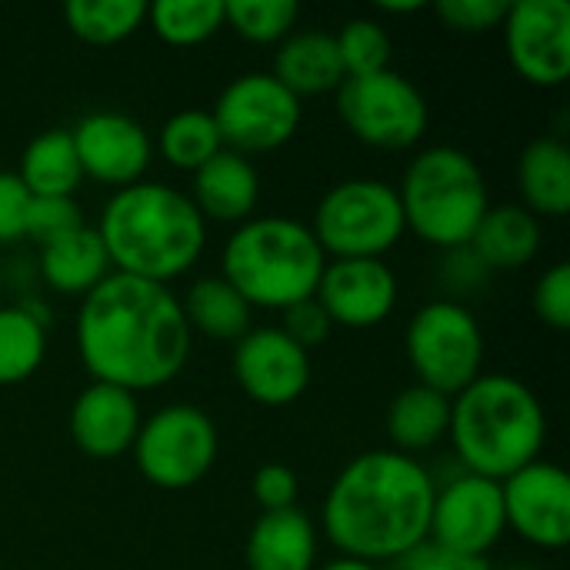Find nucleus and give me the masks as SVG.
Here are the masks:
<instances>
[{"label": "nucleus", "instance_id": "f257e3e1", "mask_svg": "<svg viewBox=\"0 0 570 570\" xmlns=\"http://www.w3.org/2000/svg\"><path fill=\"white\" fill-rule=\"evenodd\" d=\"M73 344L94 381L140 394L184 371L194 334L170 287L114 271L80 297Z\"/></svg>", "mask_w": 570, "mask_h": 570}, {"label": "nucleus", "instance_id": "f03ea898", "mask_svg": "<svg viewBox=\"0 0 570 570\" xmlns=\"http://www.w3.org/2000/svg\"><path fill=\"white\" fill-rule=\"evenodd\" d=\"M438 481L391 448L357 454L327 488L321 528L341 558L391 564L428 541Z\"/></svg>", "mask_w": 570, "mask_h": 570}, {"label": "nucleus", "instance_id": "7ed1b4c3", "mask_svg": "<svg viewBox=\"0 0 570 570\" xmlns=\"http://www.w3.org/2000/svg\"><path fill=\"white\" fill-rule=\"evenodd\" d=\"M97 234L117 274L164 287L184 277L207 247V220L194 200L160 180L114 190L100 210Z\"/></svg>", "mask_w": 570, "mask_h": 570}, {"label": "nucleus", "instance_id": "20e7f679", "mask_svg": "<svg viewBox=\"0 0 570 570\" xmlns=\"http://www.w3.org/2000/svg\"><path fill=\"white\" fill-rule=\"evenodd\" d=\"M448 441L468 474L501 484L544 454L548 414L524 381L481 374L451 397Z\"/></svg>", "mask_w": 570, "mask_h": 570}, {"label": "nucleus", "instance_id": "39448f33", "mask_svg": "<svg viewBox=\"0 0 570 570\" xmlns=\"http://www.w3.org/2000/svg\"><path fill=\"white\" fill-rule=\"evenodd\" d=\"M327 257L297 217H250L224 244L220 277L250 311H287L317 294Z\"/></svg>", "mask_w": 570, "mask_h": 570}, {"label": "nucleus", "instance_id": "423d86ee", "mask_svg": "<svg viewBox=\"0 0 570 570\" xmlns=\"http://www.w3.org/2000/svg\"><path fill=\"white\" fill-rule=\"evenodd\" d=\"M397 197L407 230L438 250L468 247L481 217L491 210L481 164L454 144L417 150L404 167Z\"/></svg>", "mask_w": 570, "mask_h": 570}, {"label": "nucleus", "instance_id": "0eeeda50", "mask_svg": "<svg viewBox=\"0 0 570 570\" xmlns=\"http://www.w3.org/2000/svg\"><path fill=\"white\" fill-rule=\"evenodd\" d=\"M327 261H384L407 234L397 187L377 177H351L334 184L307 224Z\"/></svg>", "mask_w": 570, "mask_h": 570}, {"label": "nucleus", "instance_id": "6e6552de", "mask_svg": "<svg viewBox=\"0 0 570 570\" xmlns=\"http://www.w3.org/2000/svg\"><path fill=\"white\" fill-rule=\"evenodd\" d=\"M404 351L417 384L448 397L484 374V331L464 301L434 297L417 307L404 331Z\"/></svg>", "mask_w": 570, "mask_h": 570}, {"label": "nucleus", "instance_id": "1a4fd4ad", "mask_svg": "<svg viewBox=\"0 0 570 570\" xmlns=\"http://www.w3.org/2000/svg\"><path fill=\"white\" fill-rule=\"evenodd\" d=\"M217 451V424L194 404H167L144 417L130 448L144 481L160 491H187L200 484L210 474Z\"/></svg>", "mask_w": 570, "mask_h": 570}, {"label": "nucleus", "instance_id": "9d476101", "mask_svg": "<svg viewBox=\"0 0 570 570\" xmlns=\"http://www.w3.org/2000/svg\"><path fill=\"white\" fill-rule=\"evenodd\" d=\"M334 94L344 127L367 147L411 150L428 134L431 110L424 94L391 67L367 77H347Z\"/></svg>", "mask_w": 570, "mask_h": 570}, {"label": "nucleus", "instance_id": "9b49d317", "mask_svg": "<svg viewBox=\"0 0 570 570\" xmlns=\"http://www.w3.org/2000/svg\"><path fill=\"white\" fill-rule=\"evenodd\" d=\"M210 117L227 150L254 157L291 144L301 130L304 107L271 70H250L217 94Z\"/></svg>", "mask_w": 570, "mask_h": 570}, {"label": "nucleus", "instance_id": "f8f14e48", "mask_svg": "<svg viewBox=\"0 0 570 570\" xmlns=\"http://www.w3.org/2000/svg\"><path fill=\"white\" fill-rule=\"evenodd\" d=\"M508 531L501 484L481 474H454L434 494L431 508V531L428 541L464 554V558H488Z\"/></svg>", "mask_w": 570, "mask_h": 570}, {"label": "nucleus", "instance_id": "ddd939ff", "mask_svg": "<svg viewBox=\"0 0 570 570\" xmlns=\"http://www.w3.org/2000/svg\"><path fill=\"white\" fill-rule=\"evenodd\" d=\"M504 53L521 80L534 87H561L570 77L568 0H518L501 23Z\"/></svg>", "mask_w": 570, "mask_h": 570}, {"label": "nucleus", "instance_id": "4468645a", "mask_svg": "<svg viewBox=\"0 0 570 570\" xmlns=\"http://www.w3.org/2000/svg\"><path fill=\"white\" fill-rule=\"evenodd\" d=\"M508 531L538 551H564L570 544V478L554 461L538 458L501 481Z\"/></svg>", "mask_w": 570, "mask_h": 570}, {"label": "nucleus", "instance_id": "2eb2a0df", "mask_svg": "<svg viewBox=\"0 0 570 570\" xmlns=\"http://www.w3.org/2000/svg\"><path fill=\"white\" fill-rule=\"evenodd\" d=\"M234 381L261 407H287L311 387V354L281 327H250L234 344Z\"/></svg>", "mask_w": 570, "mask_h": 570}, {"label": "nucleus", "instance_id": "dca6fc26", "mask_svg": "<svg viewBox=\"0 0 570 570\" xmlns=\"http://www.w3.org/2000/svg\"><path fill=\"white\" fill-rule=\"evenodd\" d=\"M70 137L83 177L107 184L114 190L140 184L154 160V140L144 130V124L117 110L87 114L70 130Z\"/></svg>", "mask_w": 570, "mask_h": 570}, {"label": "nucleus", "instance_id": "f3484780", "mask_svg": "<svg viewBox=\"0 0 570 570\" xmlns=\"http://www.w3.org/2000/svg\"><path fill=\"white\" fill-rule=\"evenodd\" d=\"M397 274L387 261H327L314 301L327 311L334 327L371 331L397 307Z\"/></svg>", "mask_w": 570, "mask_h": 570}, {"label": "nucleus", "instance_id": "a211bd4d", "mask_svg": "<svg viewBox=\"0 0 570 570\" xmlns=\"http://www.w3.org/2000/svg\"><path fill=\"white\" fill-rule=\"evenodd\" d=\"M144 424L137 394L90 381L70 407V441L90 461H114L130 454Z\"/></svg>", "mask_w": 570, "mask_h": 570}, {"label": "nucleus", "instance_id": "6ab92c4d", "mask_svg": "<svg viewBox=\"0 0 570 570\" xmlns=\"http://www.w3.org/2000/svg\"><path fill=\"white\" fill-rule=\"evenodd\" d=\"M187 197L194 200L197 214L207 224L240 227L244 220L254 217L261 204V174L250 164V157L224 147L200 170H194V184Z\"/></svg>", "mask_w": 570, "mask_h": 570}, {"label": "nucleus", "instance_id": "aec40b11", "mask_svg": "<svg viewBox=\"0 0 570 570\" xmlns=\"http://www.w3.org/2000/svg\"><path fill=\"white\" fill-rule=\"evenodd\" d=\"M321 531L301 508L261 514L247 534V570H317Z\"/></svg>", "mask_w": 570, "mask_h": 570}, {"label": "nucleus", "instance_id": "412c9836", "mask_svg": "<svg viewBox=\"0 0 570 570\" xmlns=\"http://www.w3.org/2000/svg\"><path fill=\"white\" fill-rule=\"evenodd\" d=\"M271 73L297 100L331 94L347 80L337 53V40L327 30H294L287 40H281Z\"/></svg>", "mask_w": 570, "mask_h": 570}, {"label": "nucleus", "instance_id": "4be33fe9", "mask_svg": "<svg viewBox=\"0 0 570 570\" xmlns=\"http://www.w3.org/2000/svg\"><path fill=\"white\" fill-rule=\"evenodd\" d=\"M37 267H40V281L63 297H87L100 281L114 274L97 227L87 224L73 234L40 244Z\"/></svg>", "mask_w": 570, "mask_h": 570}, {"label": "nucleus", "instance_id": "5701e85b", "mask_svg": "<svg viewBox=\"0 0 570 570\" xmlns=\"http://www.w3.org/2000/svg\"><path fill=\"white\" fill-rule=\"evenodd\" d=\"M541 240L544 230L531 210H524L521 204H491L468 247L494 274V271L528 267L541 254Z\"/></svg>", "mask_w": 570, "mask_h": 570}, {"label": "nucleus", "instance_id": "b1692460", "mask_svg": "<svg viewBox=\"0 0 570 570\" xmlns=\"http://www.w3.org/2000/svg\"><path fill=\"white\" fill-rule=\"evenodd\" d=\"M384 428L391 438V451L417 458L448 441L451 428V397L438 394L424 384H411L394 394L384 414Z\"/></svg>", "mask_w": 570, "mask_h": 570}, {"label": "nucleus", "instance_id": "393cba45", "mask_svg": "<svg viewBox=\"0 0 570 570\" xmlns=\"http://www.w3.org/2000/svg\"><path fill=\"white\" fill-rule=\"evenodd\" d=\"M521 207L541 217H564L570 210V150L561 137H534L518 160Z\"/></svg>", "mask_w": 570, "mask_h": 570}, {"label": "nucleus", "instance_id": "a878e982", "mask_svg": "<svg viewBox=\"0 0 570 570\" xmlns=\"http://www.w3.org/2000/svg\"><path fill=\"white\" fill-rule=\"evenodd\" d=\"M180 311L190 334H204L207 341H220V344H237L254 327L250 304L220 274L194 281L180 297Z\"/></svg>", "mask_w": 570, "mask_h": 570}, {"label": "nucleus", "instance_id": "bb28decb", "mask_svg": "<svg viewBox=\"0 0 570 570\" xmlns=\"http://www.w3.org/2000/svg\"><path fill=\"white\" fill-rule=\"evenodd\" d=\"M17 177L30 197H73L83 180V170H80L70 130L53 127V130L37 134L23 147Z\"/></svg>", "mask_w": 570, "mask_h": 570}, {"label": "nucleus", "instance_id": "cd10ccee", "mask_svg": "<svg viewBox=\"0 0 570 570\" xmlns=\"http://www.w3.org/2000/svg\"><path fill=\"white\" fill-rule=\"evenodd\" d=\"M47 357V321L37 311L0 307V387L30 381Z\"/></svg>", "mask_w": 570, "mask_h": 570}, {"label": "nucleus", "instance_id": "c85d7f7f", "mask_svg": "<svg viewBox=\"0 0 570 570\" xmlns=\"http://www.w3.org/2000/svg\"><path fill=\"white\" fill-rule=\"evenodd\" d=\"M70 33L90 47H114L147 23L144 0H70L63 7Z\"/></svg>", "mask_w": 570, "mask_h": 570}, {"label": "nucleus", "instance_id": "c756f323", "mask_svg": "<svg viewBox=\"0 0 570 570\" xmlns=\"http://www.w3.org/2000/svg\"><path fill=\"white\" fill-rule=\"evenodd\" d=\"M157 150L170 167L194 174L224 150V140L210 110H177L164 120L157 134Z\"/></svg>", "mask_w": 570, "mask_h": 570}, {"label": "nucleus", "instance_id": "7c9ffc66", "mask_svg": "<svg viewBox=\"0 0 570 570\" xmlns=\"http://www.w3.org/2000/svg\"><path fill=\"white\" fill-rule=\"evenodd\" d=\"M147 27L170 47H197L224 27V0L147 3Z\"/></svg>", "mask_w": 570, "mask_h": 570}, {"label": "nucleus", "instance_id": "2f4dec72", "mask_svg": "<svg viewBox=\"0 0 570 570\" xmlns=\"http://www.w3.org/2000/svg\"><path fill=\"white\" fill-rule=\"evenodd\" d=\"M301 7L294 0H224V27L247 43H281L294 33Z\"/></svg>", "mask_w": 570, "mask_h": 570}, {"label": "nucleus", "instance_id": "473e14b6", "mask_svg": "<svg viewBox=\"0 0 570 570\" xmlns=\"http://www.w3.org/2000/svg\"><path fill=\"white\" fill-rule=\"evenodd\" d=\"M334 40L347 77H367L391 67V33L377 17H351Z\"/></svg>", "mask_w": 570, "mask_h": 570}, {"label": "nucleus", "instance_id": "72a5a7b5", "mask_svg": "<svg viewBox=\"0 0 570 570\" xmlns=\"http://www.w3.org/2000/svg\"><path fill=\"white\" fill-rule=\"evenodd\" d=\"M80 227H83V214L73 197H30L23 237L37 240V247L50 244L63 234H73Z\"/></svg>", "mask_w": 570, "mask_h": 570}, {"label": "nucleus", "instance_id": "f704fd0d", "mask_svg": "<svg viewBox=\"0 0 570 570\" xmlns=\"http://www.w3.org/2000/svg\"><path fill=\"white\" fill-rule=\"evenodd\" d=\"M531 304H534V314L544 327L551 331H570V264L568 261H558L551 264L538 284H534V294H531Z\"/></svg>", "mask_w": 570, "mask_h": 570}, {"label": "nucleus", "instance_id": "c9c22d12", "mask_svg": "<svg viewBox=\"0 0 570 570\" xmlns=\"http://www.w3.org/2000/svg\"><path fill=\"white\" fill-rule=\"evenodd\" d=\"M511 0H438L434 13L448 30L458 33H488L501 30Z\"/></svg>", "mask_w": 570, "mask_h": 570}, {"label": "nucleus", "instance_id": "e433bc0d", "mask_svg": "<svg viewBox=\"0 0 570 570\" xmlns=\"http://www.w3.org/2000/svg\"><path fill=\"white\" fill-rule=\"evenodd\" d=\"M250 494L261 508V514H274V511H291L297 508V494H301V481L287 464H264L257 468L254 481H250Z\"/></svg>", "mask_w": 570, "mask_h": 570}, {"label": "nucleus", "instance_id": "4c0bfd02", "mask_svg": "<svg viewBox=\"0 0 570 570\" xmlns=\"http://www.w3.org/2000/svg\"><path fill=\"white\" fill-rule=\"evenodd\" d=\"M281 331H284L301 351L311 354V351H317V347L327 344V337L334 334V324H331L327 311L311 297V301H301V304H294V307L284 311Z\"/></svg>", "mask_w": 570, "mask_h": 570}, {"label": "nucleus", "instance_id": "58836bf2", "mask_svg": "<svg viewBox=\"0 0 570 570\" xmlns=\"http://www.w3.org/2000/svg\"><path fill=\"white\" fill-rule=\"evenodd\" d=\"M491 277V271L481 264V257L471 247H458V250H444V267H441V281L451 291V301H461L464 294H474L484 287V281Z\"/></svg>", "mask_w": 570, "mask_h": 570}, {"label": "nucleus", "instance_id": "ea45409f", "mask_svg": "<svg viewBox=\"0 0 570 570\" xmlns=\"http://www.w3.org/2000/svg\"><path fill=\"white\" fill-rule=\"evenodd\" d=\"M381 570H494L488 558H464L454 551H444L431 541L417 544L414 551L401 554L397 561L384 564Z\"/></svg>", "mask_w": 570, "mask_h": 570}, {"label": "nucleus", "instance_id": "a19ab883", "mask_svg": "<svg viewBox=\"0 0 570 570\" xmlns=\"http://www.w3.org/2000/svg\"><path fill=\"white\" fill-rule=\"evenodd\" d=\"M30 194L17 174L0 170V244H13L27 234Z\"/></svg>", "mask_w": 570, "mask_h": 570}, {"label": "nucleus", "instance_id": "79ce46f5", "mask_svg": "<svg viewBox=\"0 0 570 570\" xmlns=\"http://www.w3.org/2000/svg\"><path fill=\"white\" fill-rule=\"evenodd\" d=\"M317 570H381L377 564H367V561H354V558H334L327 564H317Z\"/></svg>", "mask_w": 570, "mask_h": 570}, {"label": "nucleus", "instance_id": "37998d69", "mask_svg": "<svg viewBox=\"0 0 570 570\" xmlns=\"http://www.w3.org/2000/svg\"><path fill=\"white\" fill-rule=\"evenodd\" d=\"M428 3H421V0H414V3H377V10L381 13H417V10H424Z\"/></svg>", "mask_w": 570, "mask_h": 570}, {"label": "nucleus", "instance_id": "c03bdc74", "mask_svg": "<svg viewBox=\"0 0 570 570\" xmlns=\"http://www.w3.org/2000/svg\"><path fill=\"white\" fill-rule=\"evenodd\" d=\"M511 570H538V568H511Z\"/></svg>", "mask_w": 570, "mask_h": 570}]
</instances>
